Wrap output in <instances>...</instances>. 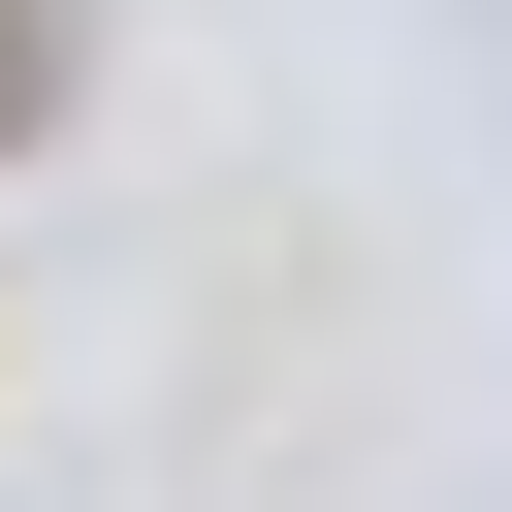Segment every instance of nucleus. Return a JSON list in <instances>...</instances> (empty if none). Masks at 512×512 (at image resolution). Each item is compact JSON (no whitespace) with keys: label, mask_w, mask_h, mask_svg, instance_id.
<instances>
[{"label":"nucleus","mask_w":512,"mask_h":512,"mask_svg":"<svg viewBox=\"0 0 512 512\" xmlns=\"http://www.w3.org/2000/svg\"><path fill=\"white\" fill-rule=\"evenodd\" d=\"M32 128H64V0H0V160H32Z\"/></svg>","instance_id":"obj_1"}]
</instances>
